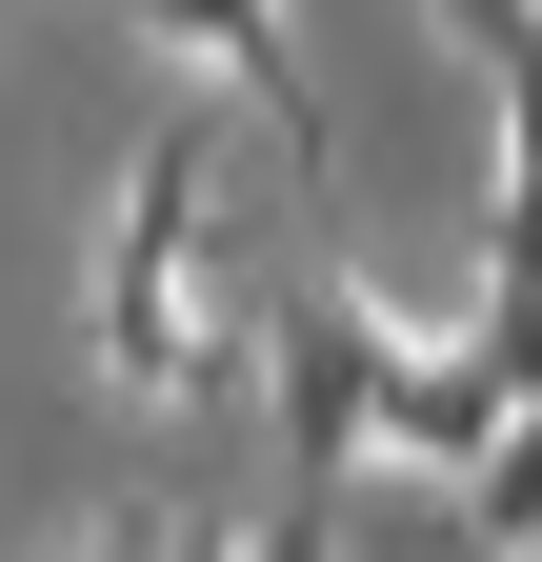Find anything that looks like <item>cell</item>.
I'll return each instance as SVG.
<instances>
[{"instance_id": "7", "label": "cell", "mask_w": 542, "mask_h": 562, "mask_svg": "<svg viewBox=\"0 0 542 562\" xmlns=\"http://www.w3.org/2000/svg\"><path fill=\"white\" fill-rule=\"evenodd\" d=\"M81 562H181V542L161 522H81Z\"/></svg>"}, {"instance_id": "10", "label": "cell", "mask_w": 542, "mask_h": 562, "mask_svg": "<svg viewBox=\"0 0 542 562\" xmlns=\"http://www.w3.org/2000/svg\"><path fill=\"white\" fill-rule=\"evenodd\" d=\"M503 562H542V542H503Z\"/></svg>"}, {"instance_id": "3", "label": "cell", "mask_w": 542, "mask_h": 562, "mask_svg": "<svg viewBox=\"0 0 542 562\" xmlns=\"http://www.w3.org/2000/svg\"><path fill=\"white\" fill-rule=\"evenodd\" d=\"M503 422H522V382H503L462 322H442V341H402V402H382V462H402V482H442V503H462V482L503 462Z\"/></svg>"}, {"instance_id": "9", "label": "cell", "mask_w": 542, "mask_h": 562, "mask_svg": "<svg viewBox=\"0 0 542 562\" xmlns=\"http://www.w3.org/2000/svg\"><path fill=\"white\" fill-rule=\"evenodd\" d=\"M181 562H241V542H181Z\"/></svg>"}, {"instance_id": "2", "label": "cell", "mask_w": 542, "mask_h": 562, "mask_svg": "<svg viewBox=\"0 0 542 562\" xmlns=\"http://www.w3.org/2000/svg\"><path fill=\"white\" fill-rule=\"evenodd\" d=\"M402 322L362 261H321V281H282V341H261V422H282V462L302 482H342V462H382V402H402Z\"/></svg>"}, {"instance_id": "4", "label": "cell", "mask_w": 542, "mask_h": 562, "mask_svg": "<svg viewBox=\"0 0 542 562\" xmlns=\"http://www.w3.org/2000/svg\"><path fill=\"white\" fill-rule=\"evenodd\" d=\"M142 21H161L181 60H222V81H241L261 121H321V81H302V41H282V0H142Z\"/></svg>"}, {"instance_id": "6", "label": "cell", "mask_w": 542, "mask_h": 562, "mask_svg": "<svg viewBox=\"0 0 542 562\" xmlns=\"http://www.w3.org/2000/svg\"><path fill=\"white\" fill-rule=\"evenodd\" d=\"M442 41H462V60L503 81V60H542V0H442Z\"/></svg>"}, {"instance_id": "1", "label": "cell", "mask_w": 542, "mask_h": 562, "mask_svg": "<svg viewBox=\"0 0 542 562\" xmlns=\"http://www.w3.org/2000/svg\"><path fill=\"white\" fill-rule=\"evenodd\" d=\"M261 341H282V302L222 281V140H142L101 201V382L222 402V382H261Z\"/></svg>"}, {"instance_id": "5", "label": "cell", "mask_w": 542, "mask_h": 562, "mask_svg": "<svg viewBox=\"0 0 542 562\" xmlns=\"http://www.w3.org/2000/svg\"><path fill=\"white\" fill-rule=\"evenodd\" d=\"M503 542H542V402L503 422V462L462 482V562H503Z\"/></svg>"}, {"instance_id": "8", "label": "cell", "mask_w": 542, "mask_h": 562, "mask_svg": "<svg viewBox=\"0 0 542 562\" xmlns=\"http://www.w3.org/2000/svg\"><path fill=\"white\" fill-rule=\"evenodd\" d=\"M241 562H321V522H241Z\"/></svg>"}]
</instances>
